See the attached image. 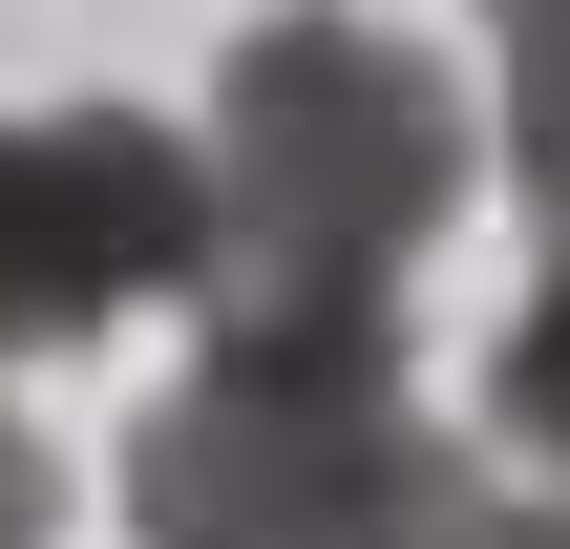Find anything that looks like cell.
Masks as SVG:
<instances>
[{
    "mask_svg": "<svg viewBox=\"0 0 570 549\" xmlns=\"http://www.w3.org/2000/svg\"><path fill=\"white\" fill-rule=\"evenodd\" d=\"M487 508L402 381V317H212L127 423V549H444Z\"/></svg>",
    "mask_w": 570,
    "mask_h": 549,
    "instance_id": "7a4b0ae2",
    "label": "cell"
},
{
    "mask_svg": "<svg viewBox=\"0 0 570 549\" xmlns=\"http://www.w3.org/2000/svg\"><path fill=\"white\" fill-rule=\"evenodd\" d=\"M190 148H212V317H402V275L465 212V85L360 0L254 21Z\"/></svg>",
    "mask_w": 570,
    "mask_h": 549,
    "instance_id": "6da1fadb",
    "label": "cell"
},
{
    "mask_svg": "<svg viewBox=\"0 0 570 549\" xmlns=\"http://www.w3.org/2000/svg\"><path fill=\"white\" fill-rule=\"evenodd\" d=\"M487 42H508V169L570 233V0H487Z\"/></svg>",
    "mask_w": 570,
    "mask_h": 549,
    "instance_id": "277c9868",
    "label": "cell"
},
{
    "mask_svg": "<svg viewBox=\"0 0 570 549\" xmlns=\"http://www.w3.org/2000/svg\"><path fill=\"white\" fill-rule=\"evenodd\" d=\"M127 296H212V148L148 106H0V360L106 339Z\"/></svg>",
    "mask_w": 570,
    "mask_h": 549,
    "instance_id": "3957f363",
    "label": "cell"
},
{
    "mask_svg": "<svg viewBox=\"0 0 570 549\" xmlns=\"http://www.w3.org/2000/svg\"><path fill=\"white\" fill-rule=\"evenodd\" d=\"M42 529H63V444L0 402V549H42Z\"/></svg>",
    "mask_w": 570,
    "mask_h": 549,
    "instance_id": "8992f818",
    "label": "cell"
},
{
    "mask_svg": "<svg viewBox=\"0 0 570 549\" xmlns=\"http://www.w3.org/2000/svg\"><path fill=\"white\" fill-rule=\"evenodd\" d=\"M487 423L529 465H570V233H550V275H529V317H508V360H487Z\"/></svg>",
    "mask_w": 570,
    "mask_h": 549,
    "instance_id": "5b68a950",
    "label": "cell"
},
{
    "mask_svg": "<svg viewBox=\"0 0 570 549\" xmlns=\"http://www.w3.org/2000/svg\"><path fill=\"white\" fill-rule=\"evenodd\" d=\"M444 549H570V487H529V508H465Z\"/></svg>",
    "mask_w": 570,
    "mask_h": 549,
    "instance_id": "52a82bcc",
    "label": "cell"
}]
</instances>
